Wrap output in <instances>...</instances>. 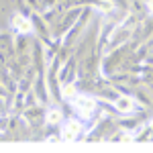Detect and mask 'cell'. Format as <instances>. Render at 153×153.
<instances>
[{
  "instance_id": "277c9868",
  "label": "cell",
  "mask_w": 153,
  "mask_h": 153,
  "mask_svg": "<svg viewBox=\"0 0 153 153\" xmlns=\"http://www.w3.org/2000/svg\"><path fill=\"white\" fill-rule=\"evenodd\" d=\"M114 110L117 112H120V114H133L135 110H139V104L135 102V98L133 96H117L114 98Z\"/></svg>"
},
{
  "instance_id": "9c48e42d",
  "label": "cell",
  "mask_w": 153,
  "mask_h": 153,
  "mask_svg": "<svg viewBox=\"0 0 153 153\" xmlns=\"http://www.w3.org/2000/svg\"><path fill=\"white\" fill-rule=\"evenodd\" d=\"M29 2H31V4H37V2H39V0H29Z\"/></svg>"
},
{
  "instance_id": "8992f818",
  "label": "cell",
  "mask_w": 153,
  "mask_h": 153,
  "mask_svg": "<svg viewBox=\"0 0 153 153\" xmlns=\"http://www.w3.org/2000/svg\"><path fill=\"white\" fill-rule=\"evenodd\" d=\"M76 96H78V88H76V84H71V82L63 84V88H61V98L68 100V102H71Z\"/></svg>"
},
{
  "instance_id": "5b68a950",
  "label": "cell",
  "mask_w": 153,
  "mask_h": 153,
  "mask_svg": "<svg viewBox=\"0 0 153 153\" xmlns=\"http://www.w3.org/2000/svg\"><path fill=\"white\" fill-rule=\"evenodd\" d=\"M45 123H47V125H61V123H63V112H61L59 106H51V108H47Z\"/></svg>"
},
{
  "instance_id": "3957f363",
  "label": "cell",
  "mask_w": 153,
  "mask_h": 153,
  "mask_svg": "<svg viewBox=\"0 0 153 153\" xmlns=\"http://www.w3.org/2000/svg\"><path fill=\"white\" fill-rule=\"evenodd\" d=\"M10 27H12V31H14V33H19V35H29V33H33V31H35V27H33V21H31L29 16L21 14V12L12 14Z\"/></svg>"
},
{
  "instance_id": "ba28073f",
  "label": "cell",
  "mask_w": 153,
  "mask_h": 153,
  "mask_svg": "<svg viewBox=\"0 0 153 153\" xmlns=\"http://www.w3.org/2000/svg\"><path fill=\"white\" fill-rule=\"evenodd\" d=\"M145 8L149 14H153V0H145Z\"/></svg>"
},
{
  "instance_id": "7a4b0ae2",
  "label": "cell",
  "mask_w": 153,
  "mask_h": 153,
  "mask_svg": "<svg viewBox=\"0 0 153 153\" xmlns=\"http://www.w3.org/2000/svg\"><path fill=\"white\" fill-rule=\"evenodd\" d=\"M82 129L84 125L78 120V118H70V120H65L63 125H61V141H78V137L82 135Z\"/></svg>"
},
{
  "instance_id": "52a82bcc",
  "label": "cell",
  "mask_w": 153,
  "mask_h": 153,
  "mask_svg": "<svg viewBox=\"0 0 153 153\" xmlns=\"http://www.w3.org/2000/svg\"><path fill=\"white\" fill-rule=\"evenodd\" d=\"M96 8L100 12H104V14H108V12L114 10V2H112V0H100V2L96 4Z\"/></svg>"
},
{
  "instance_id": "6da1fadb",
  "label": "cell",
  "mask_w": 153,
  "mask_h": 153,
  "mask_svg": "<svg viewBox=\"0 0 153 153\" xmlns=\"http://www.w3.org/2000/svg\"><path fill=\"white\" fill-rule=\"evenodd\" d=\"M71 104H74V108H76L78 117L84 118V120H88V118L96 112V108H98L96 100L92 98V96H88V94H78L74 100H71Z\"/></svg>"
}]
</instances>
